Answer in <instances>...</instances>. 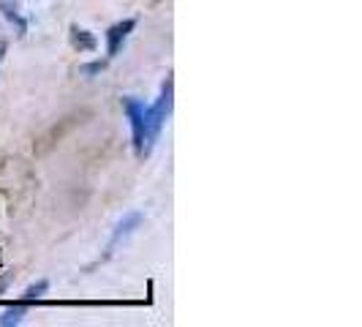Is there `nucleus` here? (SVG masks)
<instances>
[{"mask_svg": "<svg viewBox=\"0 0 362 327\" xmlns=\"http://www.w3.org/2000/svg\"><path fill=\"white\" fill-rule=\"evenodd\" d=\"M172 96H175V82H172V76H166L161 96L156 98V104L145 107V156H150L153 145L161 137V128L166 123V117H169V112H172V101H175Z\"/></svg>", "mask_w": 362, "mask_h": 327, "instance_id": "nucleus-1", "label": "nucleus"}, {"mask_svg": "<svg viewBox=\"0 0 362 327\" xmlns=\"http://www.w3.org/2000/svg\"><path fill=\"white\" fill-rule=\"evenodd\" d=\"M128 120H131V137H134V150L139 159H145V104L136 98H123Z\"/></svg>", "mask_w": 362, "mask_h": 327, "instance_id": "nucleus-2", "label": "nucleus"}, {"mask_svg": "<svg viewBox=\"0 0 362 327\" xmlns=\"http://www.w3.org/2000/svg\"><path fill=\"white\" fill-rule=\"evenodd\" d=\"M134 28H136V19H123V22H117V25H112L107 30V54L109 57H115V54L120 52V47L126 44V38L134 33Z\"/></svg>", "mask_w": 362, "mask_h": 327, "instance_id": "nucleus-3", "label": "nucleus"}, {"mask_svg": "<svg viewBox=\"0 0 362 327\" xmlns=\"http://www.w3.org/2000/svg\"><path fill=\"white\" fill-rule=\"evenodd\" d=\"M71 47L76 52H95V47H98V41L93 36L90 30H85V28H79V25H71Z\"/></svg>", "mask_w": 362, "mask_h": 327, "instance_id": "nucleus-4", "label": "nucleus"}, {"mask_svg": "<svg viewBox=\"0 0 362 327\" xmlns=\"http://www.w3.org/2000/svg\"><path fill=\"white\" fill-rule=\"evenodd\" d=\"M139 224H142V216H139V213H131V216L123 218V221L117 224V229H115V235H112V240H109V251H112V248H115V246H117V243H120L123 237L131 235V232H134V229H136Z\"/></svg>", "mask_w": 362, "mask_h": 327, "instance_id": "nucleus-5", "label": "nucleus"}, {"mask_svg": "<svg viewBox=\"0 0 362 327\" xmlns=\"http://www.w3.org/2000/svg\"><path fill=\"white\" fill-rule=\"evenodd\" d=\"M28 311H30V306L28 303H14V306H8V309L0 314V327H11V325H19L25 316H28Z\"/></svg>", "mask_w": 362, "mask_h": 327, "instance_id": "nucleus-6", "label": "nucleus"}, {"mask_svg": "<svg viewBox=\"0 0 362 327\" xmlns=\"http://www.w3.org/2000/svg\"><path fill=\"white\" fill-rule=\"evenodd\" d=\"M49 292V281H38V284H33V287H28L25 289V294H22V303H36V300H41L44 294Z\"/></svg>", "mask_w": 362, "mask_h": 327, "instance_id": "nucleus-7", "label": "nucleus"}, {"mask_svg": "<svg viewBox=\"0 0 362 327\" xmlns=\"http://www.w3.org/2000/svg\"><path fill=\"white\" fill-rule=\"evenodd\" d=\"M0 11H3V17L8 19L11 25H17V33H19V36H22L25 30H28V22H25V19L19 17L17 8H14V6H8V3H0Z\"/></svg>", "mask_w": 362, "mask_h": 327, "instance_id": "nucleus-8", "label": "nucleus"}, {"mask_svg": "<svg viewBox=\"0 0 362 327\" xmlns=\"http://www.w3.org/2000/svg\"><path fill=\"white\" fill-rule=\"evenodd\" d=\"M11 284H14V272H3V275H0V294L8 292Z\"/></svg>", "mask_w": 362, "mask_h": 327, "instance_id": "nucleus-9", "label": "nucleus"}, {"mask_svg": "<svg viewBox=\"0 0 362 327\" xmlns=\"http://www.w3.org/2000/svg\"><path fill=\"white\" fill-rule=\"evenodd\" d=\"M104 69V63H90V66H85V74H98Z\"/></svg>", "mask_w": 362, "mask_h": 327, "instance_id": "nucleus-10", "label": "nucleus"}, {"mask_svg": "<svg viewBox=\"0 0 362 327\" xmlns=\"http://www.w3.org/2000/svg\"><path fill=\"white\" fill-rule=\"evenodd\" d=\"M6 50H8V44H6V38H0V60L6 57Z\"/></svg>", "mask_w": 362, "mask_h": 327, "instance_id": "nucleus-11", "label": "nucleus"}]
</instances>
